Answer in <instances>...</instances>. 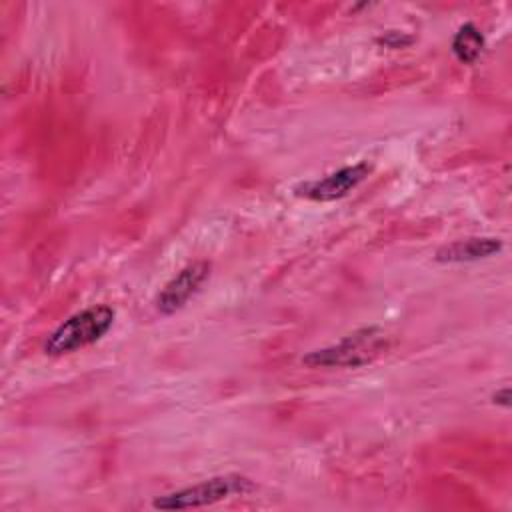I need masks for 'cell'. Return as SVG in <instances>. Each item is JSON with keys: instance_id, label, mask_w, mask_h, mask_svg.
<instances>
[{"instance_id": "1", "label": "cell", "mask_w": 512, "mask_h": 512, "mask_svg": "<svg viewBox=\"0 0 512 512\" xmlns=\"http://www.w3.org/2000/svg\"><path fill=\"white\" fill-rule=\"evenodd\" d=\"M388 348V336L382 328H360L332 346L312 350L302 358L310 368H360L374 362Z\"/></svg>"}, {"instance_id": "2", "label": "cell", "mask_w": 512, "mask_h": 512, "mask_svg": "<svg viewBox=\"0 0 512 512\" xmlns=\"http://www.w3.org/2000/svg\"><path fill=\"white\" fill-rule=\"evenodd\" d=\"M114 322V310L106 304L84 308L66 318L44 342V352L62 356L100 340Z\"/></svg>"}, {"instance_id": "3", "label": "cell", "mask_w": 512, "mask_h": 512, "mask_svg": "<svg viewBox=\"0 0 512 512\" xmlns=\"http://www.w3.org/2000/svg\"><path fill=\"white\" fill-rule=\"evenodd\" d=\"M254 490V482L240 474H224L204 480L200 484L158 496L152 506L156 510H184V508H200L230 496H244Z\"/></svg>"}, {"instance_id": "4", "label": "cell", "mask_w": 512, "mask_h": 512, "mask_svg": "<svg viewBox=\"0 0 512 512\" xmlns=\"http://www.w3.org/2000/svg\"><path fill=\"white\" fill-rule=\"evenodd\" d=\"M368 172H370V168L364 162L354 164V166H344L320 180L300 184L294 192H296V196H302L308 200L330 202V200L342 198L350 190H354L368 176Z\"/></svg>"}, {"instance_id": "5", "label": "cell", "mask_w": 512, "mask_h": 512, "mask_svg": "<svg viewBox=\"0 0 512 512\" xmlns=\"http://www.w3.org/2000/svg\"><path fill=\"white\" fill-rule=\"evenodd\" d=\"M210 274L208 262H194L184 266L158 294L156 306L162 314H172L180 310L204 284V280Z\"/></svg>"}, {"instance_id": "6", "label": "cell", "mask_w": 512, "mask_h": 512, "mask_svg": "<svg viewBox=\"0 0 512 512\" xmlns=\"http://www.w3.org/2000/svg\"><path fill=\"white\" fill-rule=\"evenodd\" d=\"M500 250L502 242L498 238H466L438 248L434 258L438 262H474L490 258Z\"/></svg>"}, {"instance_id": "7", "label": "cell", "mask_w": 512, "mask_h": 512, "mask_svg": "<svg viewBox=\"0 0 512 512\" xmlns=\"http://www.w3.org/2000/svg\"><path fill=\"white\" fill-rule=\"evenodd\" d=\"M482 50H484V36H482V32L474 24H470V22L462 24L458 28V32L454 34V38H452V52H454V56L460 62H464V64H472L482 54Z\"/></svg>"}, {"instance_id": "8", "label": "cell", "mask_w": 512, "mask_h": 512, "mask_svg": "<svg viewBox=\"0 0 512 512\" xmlns=\"http://www.w3.org/2000/svg\"><path fill=\"white\" fill-rule=\"evenodd\" d=\"M378 42H382V44H386V46H390V48H402V46H408L410 42H412V38L410 36H406L404 32H386Z\"/></svg>"}, {"instance_id": "9", "label": "cell", "mask_w": 512, "mask_h": 512, "mask_svg": "<svg viewBox=\"0 0 512 512\" xmlns=\"http://www.w3.org/2000/svg\"><path fill=\"white\" fill-rule=\"evenodd\" d=\"M492 400H494L496 404H500V406H510V388L498 390V392L492 396Z\"/></svg>"}]
</instances>
